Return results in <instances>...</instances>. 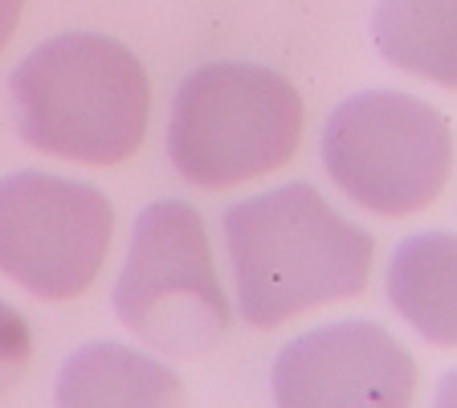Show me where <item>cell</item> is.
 Masks as SVG:
<instances>
[{
  "mask_svg": "<svg viewBox=\"0 0 457 408\" xmlns=\"http://www.w3.org/2000/svg\"><path fill=\"white\" fill-rule=\"evenodd\" d=\"M29 360H33V335L25 314L0 298V392H9L25 376Z\"/></svg>",
  "mask_w": 457,
  "mask_h": 408,
  "instance_id": "11",
  "label": "cell"
},
{
  "mask_svg": "<svg viewBox=\"0 0 457 408\" xmlns=\"http://www.w3.org/2000/svg\"><path fill=\"white\" fill-rule=\"evenodd\" d=\"M388 295L425 339L453 343V237L449 233H420V237L404 241L388 266Z\"/></svg>",
  "mask_w": 457,
  "mask_h": 408,
  "instance_id": "9",
  "label": "cell"
},
{
  "mask_svg": "<svg viewBox=\"0 0 457 408\" xmlns=\"http://www.w3.org/2000/svg\"><path fill=\"white\" fill-rule=\"evenodd\" d=\"M241 319L278 327L311 306L352 298L368 286L371 241L311 184H282L225 212Z\"/></svg>",
  "mask_w": 457,
  "mask_h": 408,
  "instance_id": "1",
  "label": "cell"
},
{
  "mask_svg": "<svg viewBox=\"0 0 457 408\" xmlns=\"http://www.w3.org/2000/svg\"><path fill=\"white\" fill-rule=\"evenodd\" d=\"M417 363L404 343L380 323L343 319L286 343L274 363L278 404L295 408H352V404H409Z\"/></svg>",
  "mask_w": 457,
  "mask_h": 408,
  "instance_id": "7",
  "label": "cell"
},
{
  "mask_svg": "<svg viewBox=\"0 0 457 408\" xmlns=\"http://www.w3.org/2000/svg\"><path fill=\"white\" fill-rule=\"evenodd\" d=\"M111 200L82 180L12 171L0 180V270L37 298H74L103 270Z\"/></svg>",
  "mask_w": 457,
  "mask_h": 408,
  "instance_id": "6",
  "label": "cell"
},
{
  "mask_svg": "<svg viewBox=\"0 0 457 408\" xmlns=\"http://www.w3.org/2000/svg\"><path fill=\"white\" fill-rule=\"evenodd\" d=\"M176 396V371L114 339L78 347L57 376V404H168Z\"/></svg>",
  "mask_w": 457,
  "mask_h": 408,
  "instance_id": "8",
  "label": "cell"
},
{
  "mask_svg": "<svg viewBox=\"0 0 457 408\" xmlns=\"http://www.w3.org/2000/svg\"><path fill=\"white\" fill-rule=\"evenodd\" d=\"M303 139V95L257 62H209L176 90L168 155L196 188H233L282 168Z\"/></svg>",
  "mask_w": 457,
  "mask_h": 408,
  "instance_id": "3",
  "label": "cell"
},
{
  "mask_svg": "<svg viewBox=\"0 0 457 408\" xmlns=\"http://www.w3.org/2000/svg\"><path fill=\"white\" fill-rule=\"evenodd\" d=\"M376 41L396 66L453 82V0H380Z\"/></svg>",
  "mask_w": 457,
  "mask_h": 408,
  "instance_id": "10",
  "label": "cell"
},
{
  "mask_svg": "<svg viewBox=\"0 0 457 408\" xmlns=\"http://www.w3.org/2000/svg\"><path fill=\"white\" fill-rule=\"evenodd\" d=\"M114 311L127 331L163 355H204L225 339L228 298L192 204L155 200L139 212L114 282Z\"/></svg>",
  "mask_w": 457,
  "mask_h": 408,
  "instance_id": "4",
  "label": "cell"
},
{
  "mask_svg": "<svg viewBox=\"0 0 457 408\" xmlns=\"http://www.w3.org/2000/svg\"><path fill=\"white\" fill-rule=\"evenodd\" d=\"M453 163L449 119L400 90H363L331 111L323 168L355 204L409 217L437 200Z\"/></svg>",
  "mask_w": 457,
  "mask_h": 408,
  "instance_id": "5",
  "label": "cell"
},
{
  "mask_svg": "<svg viewBox=\"0 0 457 408\" xmlns=\"http://www.w3.org/2000/svg\"><path fill=\"white\" fill-rule=\"evenodd\" d=\"M21 9H25V0H0V49L9 46L12 29L21 21Z\"/></svg>",
  "mask_w": 457,
  "mask_h": 408,
  "instance_id": "12",
  "label": "cell"
},
{
  "mask_svg": "<svg viewBox=\"0 0 457 408\" xmlns=\"http://www.w3.org/2000/svg\"><path fill=\"white\" fill-rule=\"evenodd\" d=\"M17 131L29 147L78 163L135 155L152 114L143 62L106 33H57L9 78Z\"/></svg>",
  "mask_w": 457,
  "mask_h": 408,
  "instance_id": "2",
  "label": "cell"
}]
</instances>
